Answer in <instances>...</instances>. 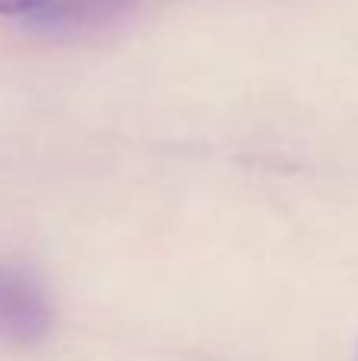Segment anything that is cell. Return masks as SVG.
Masks as SVG:
<instances>
[{"mask_svg":"<svg viewBox=\"0 0 358 361\" xmlns=\"http://www.w3.org/2000/svg\"><path fill=\"white\" fill-rule=\"evenodd\" d=\"M54 311L42 282L23 267L0 260V339L29 345L51 333Z\"/></svg>","mask_w":358,"mask_h":361,"instance_id":"cell-1","label":"cell"},{"mask_svg":"<svg viewBox=\"0 0 358 361\" xmlns=\"http://www.w3.org/2000/svg\"><path fill=\"white\" fill-rule=\"evenodd\" d=\"M42 6H44V0H0V16L23 19V23L29 25V19L35 16Z\"/></svg>","mask_w":358,"mask_h":361,"instance_id":"cell-3","label":"cell"},{"mask_svg":"<svg viewBox=\"0 0 358 361\" xmlns=\"http://www.w3.org/2000/svg\"><path fill=\"white\" fill-rule=\"evenodd\" d=\"M127 6H133V0H44V6L32 19V29H89V25L114 19Z\"/></svg>","mask_w":358,"mask_h":361,"instance_id":"cell-2","label":"cell"}]
</instances>
